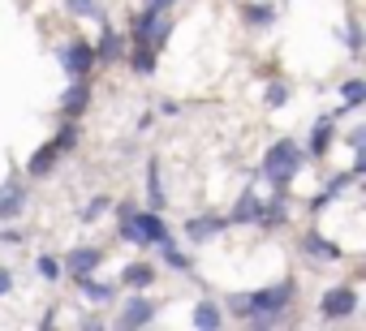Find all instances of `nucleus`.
Listing matches in <instances>:
<instances>
[{
    "instance_id": "1",
    "label": "nucleus",
    "mask_w": 366,
    "mask_h": 331,
    "mask_svg": "<svg viewBox=\"0 0 366 331\" xmlns=\"http://www.w3.org/2000/svg\"><path fill=\"white\" fill-rule=\"evenodd\" d=\"M310 163L306 146L297 138H276L267 151H263V163H259V177L272 185V190H289L297 181V173Z\"/></svg>"
},
{
    "instance_id": "2",
    "label": "nucleus",
    "mask_w": 366,
    "mask_h": 331,
    "mask_svg": "<svg viewBox=\"0 0 366 331\" xmlns=\"http://www.w3.org/2000/svg\"><path fill=\"white\" fill-rule=\"evenodd\" d=\"M297 297V284L293 280H280L272 288H259V292H246V322L250 327H280L289 322V305Z\"/></svg>"
},
{
    "instance_id": "3",
    "label": "nucleus",
    "mask_w": 366,
    "mask_h": 331,
    "mask_svg": "<svg viewBox=\"0 0 366 331\" xmlns=\"http://www.w3.org/2000/svg\"><path fill=\"white\" fill-rule=\"evenodd\" d=\"M172 39V18H168V9H142V14H134V22H129V44H151L155 52H164V44Z\"/></svg>"
},
{
    "instance_id": "4",
    "label": "nucleus",
    "mask_w": 366,
    "mask_h": 331,
    "mask_svg": "<svg viewBox=\"0 0 366 331\" xmlns=\"http://www.w3.org/2000/svg\"><path fill=\"white\" fill-rule=\"evenodd\" d=\"M357 305H362L357 284H336V288H327V292L319 297V314H323L327 322H340V318L357 314Z\"/></svg>"
},
{
    "instance_id": "5",
    "label": "nucleus",
    "mask_w": 366,
    "mask_h": 331,
    "mask_svg": "<svg viewBox=\"0 0 366 331\" xmlns=\"http://www.w3.org/2000/svg\"><path fill=\"white\" fill-rule=\"evenodd\" d=\"M61 65H65L69 78H91V69H95V48H91V39L74 35L69 44H61Z\"/></svg>"
},
{
    "instance_id": "6",
    "label": "nucleus",
    "mask_w": 366,
    "mask_h": 331,
    "mask_svg": "<svg viewBox=\"0 0 366 331\" xmlns=\"http://www.w3.org/2000/svg\"><path fill=\"white\" fill-rule=\"evenodd\" d=\"M155 322V301L147 297V292H134V297H125V305L117 310V318H112V327H121V331H134V327H151Z\"/></svg>"
},
{
    "instance_id": "7",
    "label": "nucleus",
    "mask_w": 366,
    "mask_h": 331,
    "mask_svg": "<svg viewBox=\"0 0 366 331\" xmlns=\"http://www.w3.org/2000/svg\"><path fill=\"white\" fill-rule=\"evenodd\" d=\"M91 99H95L91 78H74V82L65 86V95H61V112H65V116H74V121H82V116L91 112Z\"/></svg>"
},
{
    "instance_id": "8",
    "label": "nucleus",
    "mask_w": 366,
    "mask_h": 331,
    "mask_svg": "<svg viewBox=\"0 0 366 331\" xmlns=\"http://www.w3.org/2000/svg\"><path fill=\"white\" fill-rule=\"evenodd\" d=\"M289 224V198L285 190H276L272 198H259V215H254V228L272 233V228H285Z\"/></svg>"
},
{
    "instance_id": "9",
    "label": "nucleus",
    "mask_w": 366,
    "mask_h": 331,
    "mask_svg": "<svg viewBox=\"0 0 366 331\" xmlns=\"http://www.w3.org/2000/svg\"><path fill=\"white\" fill-rule=\"evenodd\" d=\"M91 48H95V69H99V65H121V56H125V35H121L117 26H99V39H95Z\"/></svg>"
},
{
    "instance_id": "10",
    "label": "nucleus",
    "mask_w": 366,
    "mask_h": 331,
    "mask_svg": "<svg viewBox=\"0 0 366 331\" xmlns=\"http://www.w3.org/2000/svg\"><path fill=\"white\" fill-rule=\"evenodd\" d=\"M302 254H306V258H319V263H340V258H345L340 241H332V237L319 233V228L302 233Z\"/></svg>"
},
{
    "instance_id": "11",
    "label": "nucleus",
    "mask_w": 366,
    "mask_h": 331,
    "mask_svg": "<svg viewBox=\"0 0 366 331\" xmlns=\"http://www.w3.org/2000/svg\"><path fill=\"white\" fill-rule=\"evenodd\" d=\"M224 228H229V224H224V215H216V211H203V215H190V220H186V237H190L194 245L216 241Z\"/></svg>"
},
{
    "instance_id": "12",
    "label": "nucleus",
    "mask_w": 366,
    "mask_h": 331,
    "mask_svg": "<svg viewBox=\"0 0 366 331\" xmlns=\"http://www.w3.org/2000/svg\"><path fill=\"white\" fill-rule=\"evenodd\" d=\"M99 263H104V250H99V245H78V250H69V254L61 258L65 275H91Z\"/></svg>"
},
{
    "instance_id": "13",
    "label": "nucleus",
    "mask_w": 366,
    "mask_h": 331,
    "mask_svg": "<svg viewBox=\"0 0 366 331\" xmlns=\"http://www.w3.org/2000/svg\"><path fill=\"white\" fill-rule=\"evenodd\" d=\"M22 207H26V185H22L18 177H9L5 185H0V224L18 220V215H22Z\"/></svg>"
},
{
    "instance_id": "14",
    "label": "nucleus",
    "mask_w": 366,
    "mask_h": 331,
    "mask_svg": "<svg viewBox=\"0 0 366 331\" xmlns=\"http://www.w3.org/2000/svg\"><path fill=\"white\" fill-rule=\"evenodd\" d=\"M332 142H336V116H319L315 129H310V138H306V155L310 159H323L332 151Z\"/></svg>"
},
{
    "instance_id": "15",
    "label": "nucleus",
    "mask_w": 366,
    "mask_h": 331,
    "mask_svg": "<svg viewBox=\"0 0 366 331\" xmlns=\"http://www.w3.org/2000/svg\"><path fill=\"white\" fill-rule=\"evenodd\" d=\"M138 237H142V245H159V241H168L172 237V228H168V220L159 215V211H142L138 207Z\"/></svg>"
},
{
    "instance_id": "16",
    "label": "nucleus",
    "mask_w": 366,
    "mask_h": 331,
    "mask_svg": "<svg viewBox=\"0 0 366 331\" xmlns=\"http://www.w3.org/2000/svg\"><path fill=\"white\" fill-rule=\"evenodd\" d=\"M121 61H125L134 73H142V78H147V73H155V65H159V52H155L151 44H125V56H121Z\"/></svg>"
},
{
    "instance_id": "17",
    "label": "nucleus",
    "mask_w": 366,
    "mask_h": 331,
    "mask_svg": "<svg viewBox=\"0 0 366 331\" xmlns=\"http://www.w3.org/2000/svg\"><path fill=\"white\" fill-rule=\"evenodd\" d=\"M155 280H159V267H155V263H129V267L121 271V284H125L129 292H147Z\"/></svg>"
},
{
    "instance_id": "18",
    "label": "nucleus",
    "mask_w": 366,
    "mask_h": 331,
    "mask_svg": "<svg viewBox=\"0 0 366 331\" xmlns=\"http://www.w3.org/2000/svg\"><path fill=\"white\" fill-rule=\"evenodd\" d=\"M56 163H61V146L48 138V142H44V146L26 159V173H31V177H48V173L56 168Z\"/></svg>"
},
{
    "instance_id": "19",
    "label": "nucleus",
    "mask_w": 366,
    "mask_h": 331,
    "mask_svg": "<svg viewBox=\"0 0 366 331\" xmlns=\"http://www.w3.org/2000/svg\"><path fill=\"white\" fill-rule=\"evenodd\" d=\"M254 215H259V190H242L233 211L224 215V224H254Z\"/></svg>"
},
{
    "instance_id": "20",
    "label": "nucleus",
    "mask_w": 366,
    "mask_h": 331,
    "mask_svg": "<svg viewBox=\"0 0 366 331\" xmlns=\"http://www.w3.org/2000/svg\"><path fill=\"white\" fill-rule=\"evenodd\" d=\"M74 284H78V292H82L86 301H95V305H108V301L117 297V288L104 284V280H95V271H91V275H74Z\"/></svg>"
},
{
    "instance_id": "21",
    "label": "nucleus",
    "mask_w": 366,
    "mask_h": 331,
    "mask_svg": "<svg viewBox=\"0 0 366 331\" xmlns=\"http://www.w3.org/2000/svg\"><path fill=\"white\" fill-rule=\"evenodd\" d=\"M190 322H194L199 331H216V327H224V305H216V301H199V305L190 310Z\"/></svg>"
},
{
    "instance_id": "22",
    "label": "nucleus",
    "mask_w": 366,
    "mask_h": 331,
    "mask_svg": "<svg viewBox=\"0 0 366 331\" xmlns=\"http://www.w3.org/2000/svg\"><path fill=\"white\" fill-rule=\"evenodd\" d=\"M242 22L250 31H263L276 22V5H267V0H250V5H242Z\"/></svg>"
},
{
    "instance_id": "23",
    "label": "nucleus",
    "mask_w": 366,
    "mask_h": 331,
    "mask_svg": "<svg viewBox=\"0 0 366 331\" xmlns=\"http://www.w3.org/2000/svg\"><path fill=\"white\" fill-rule=\"evenodd\" d=\"M147 203H151V211H159V207L168 203V194H164V181H159V159H155V155L147 159Z\"/></svg>"
},
{
    "instance_id": "24",
    "label": "nucleus",
    "mask_w": 366,
    "mask_h": 331,
    "mask_svg": "<svg viewBox=\"0 0 366 331\" xmlns=\"http://www.w3.org/2000/svg\"><path fill=\"white\" fill-rule=\"evenodd\" d=\"M78 138H82V125H78V121H74V116H65V121H61V129H56V138H52V142H56V146H61V155H65V151H74V146H78Z\"/></svg>"
},
{
    "instance_id": "25",
    "label": "nucleus",
    "mask_w": 366,
    "mask_h": 331,
    "mask_svg": "<svg viewBox=\"0 0 366 331\" xmlns=\"http://www.w3.org/2000/svg\"><path fill=\"white\" fill-rule=\"evenodd\" d=\"M108 211H112V198H108V194H95V198H86V207H82L78 215H82V224H95V220H104Z\"/></svg>"
},
{
    "instance_id": "26",
    "label": "nucleus",
    "mask_w": 366,
    "mask_h": 331,
    "mask_svg": "<svg viewBox=\"0 0 366 331\" xmlns=\"http://www.w3.org/2000/svg\"><path fill=\"white\" fill-rule=\"evenodd\" d=\"M159 263H164V267H172V271H186V267H190V258L172 245V237H168V241H159Z\"/></svg>"
},
{
    "instance_id": "27",
    "label": "nucleus",
    "mask_w": 366,
    "mask_h": 331,
    "mask_svg": "<svg viewBox=\"0 0 366 331\" xmlns=\"http://www.w3.org/2000/svg\"><path fill=\"white\" fill-rule=\"evenodd\" d=\"M340 99H345V108H362V103H366V82H362V78H349V82L340 86Z\"/></svg>"
},
{
    "instance_id": "28",
    "label": "nucleus",
    "mask_w": 366,
    "mask_h": 331,
    "mask_svg": "<svg viewBox=\"0 0 366 331\" xmlns=\"http://www.w3.org/2000/svg\"><path fill=\"white\" fill-rule=\"evenodd\" d=\"M263 103L267 108H285L289 103V82H267L263 86Z\"/></svg>"
},
{
    "instance_id": "29",
    "label": "nucleus",
    "mask_w": 366,
    "mask_h": 331,
    "mask_svg": "<svg viewBox=\"0 0 366 331\" xmlns=\"http://www.w3.org/2000/svg\"><path fill=\"white\" fill-rule=\"evenodd\" d=\"M35 271H39L44 280H61V275H65V267H61L56 254H39V258H35Z\"/></svg>"
},
{
    "instance_id": "30",
    "label": "nucleus",
    "mask_w": 366,
    "mask_h": 331,
    "mask_svg": "<svg viewBox=\"0 0 366 331\" xmlns=\"http://www.w3.org/2000/svg\"><path fill=\"white\" fill-rule=\"evenodd\" d=\"M61 5L74 18H99V0H61Z\"/></svg>"
},
{
    "instance_id": "31",
    "label": "nucleus",
    "mask_w": 366,
    "mask_h": 331,
    "mask_svg": "<svg viewBox=\"0 0 366 331\" xmlns=\"http://www.w3.org/2000/svg\"><path fill=\"white\" fill-rule=\"evenodd\" d=\"M345 48H349V52H362V22H357V18L345 22Z\"/></svg>"
},
{
    "instance_id": "32",
    "label": "nucleus",
    "mask_w": 366,
    "mask_h": 331,
    "mask_svg": "<svg viewBox=\"0 0 366 331\" xmlns=\"http://www.w3.org/2000/svg\"><path fill=\"white\" fill-rule=\"evenodd\" d=\"M0 241H5V245H22L26 233H22V228H5V233H0Z\"/></svg>"
},
{
    "instance_id": "33",
    "label": "nucleus",
    "mask_w": 366,
    "mask_h": 331,
    "mask_svg": "<svg viewBox=\"0 0 366 331\" xmlns=\"http://www.w3.org/2000/svg\"><path fill=\"white\" fill-rule=\"evenodd\" d=\"M349 146H353V151H362V146H366V125L349 129Z\"/></svg>"
},
{
    "instance_id": "34",
    "label": "nucleus",
    "mask_w": 366,
    "mask_h": 331,
    "mask_svg": "<svg viewBox=\"0 0 366 331\" xmlns=\"http://www.w3.org/2000/svg\"><path fill=\"white\" fill-rule=\"evenodd\" d=\"M14 292V275H9V267H0V297H9Z\"/></svg>"
},
{
    "instance_id": "35",
    "label": "nucleus",
    "mask_w": 366,
    "mask_h": 331,
    "mask_svg": "<svg viewBox=\"0 0 366 331\" xmlns=\"http://www.w3.org/2000/svg\"><path fill=\"white\" fill-rule=\"evenodd\" d=\"M56 318H61V310H56V305H48V310H44V318H39V327H56Z\"/></svg>"
},
{
    "instance_id": "36",
    "label": "nucleus",
    "mask_w": 366,
    "mask_h": 331,
    "mask_svg": "<svg viewBox=\"0 0 366 331\" xmlns=\"http://www.w3.org/2000/svg\"><path fill=\"white\" fill-rule=\"evenodd\" d=\"M147 5H151V9H172L177 0H147Z\"/></svg>"
}]
</instances>
